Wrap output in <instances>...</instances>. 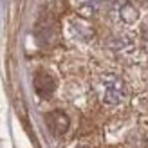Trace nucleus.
Masks as SVG:
<instances>
[{
	"label": "nucleus",
	"mask_w": 148,
	"mask_h": 148,
	"mask_svg": "<svg viewBox=\"0 0 148 148\" xmlns=\"http://www.w3.org/2000/svg\"><path fill=\"white\" fill-rule=\"evenodd\" d=\"M98 90H99V98L101 101L108 107H119L123 105L128 98V88L127 83L123 81L121 76L117 74H103L99 78V85H98Z\"/></svg>",
	"instance_id": "obj_1"
},
{
	"label": "nucleus",
	"mask_w": 148,
	"mask_h": 148,
	"mask_svg": "<svg viewBox=\"0 0 148 148\" xmlns=\"http://www.w3.org/2000/svg\"><path fill=\"white\" fill-rule=\"evenodd\" d=\"M112 16L119 25H134L139 20V9L132 0H116L112 5Z\"/></svg>",
	"instance_id": "obj_2"
},
{
	"label": "nucleus",
	"mask_w": 148,
	"mask_h": 148,
	"mask_svg": "<svg viewBox=\"0 0 148 148\" xmlns=\"http://www.w3.org/2000/svg\"><path fill=\"white\" fill-rule=\"evenodd\" d=\"M33 83H34V90H36V94H38L40 98H49V96H53L56 87H58L56 78L49 71H38L34 74Z\"/></svg>",
	"instance_id": "obj_3"
},
{
	"label": "nucleus",
	"mask_w": 148,
	"mask_h": 148,
	"mask_svg": "<svg viewBox=\"0 0 148 148\" xmlns=\"http://www.w3.org/2000/svg\"><path fill=\"white\" fill-rule=\"evenodd\" d=\"M45 123L49 130L53 132L54 136H63L65 132H67L69 128V117L65 112H62V110H54V112H49L45 116Z\"/></svg>",
	"instance_id": "obj_4"
},
{
	"label": "nucleus",
	"mask_w": 148,
	"mask_h": 148,
	"mask_svg": "<svg viewBox=\"0 0 148 148\" xmlns=\"http://www.w3.org/2000/svg\"><path fill=\"white\" fill-rule=\"evenodd\" d=\"M69 29H71V34L79 42H88L92 38V27L88 25L85 20H78V18L72 20Z\"/></svg>",
	"instance_id": "obj_5"
},
{
	"label": "nucleus",
	"mask_w": 148,
	"mask_h": 148,
	"mask_svg": "<svg viewBox=\"0 0 148 148\" xmlns=\"http://www.w3.org/2000/svg\"><path fill=\"white\" fill-rule=\"evenodd\" d=\"M76 5H81V7H85V5H94V4H99L101 0H72Z\"/></svg>",
	"instance_id": "obj_6"
},
{
	"label": "nucleus",
	"mask_w": 148,
	"mask_h": 148,
	"mask_svg": "<svg viewBox=\"0 0 148 148\" xmlns=\"http://www.w3.org/2000/svg\"><path fill=\"white\" fill-rule=\"evenodd\" d=\"M79 148H85V146H79Z\"/></svg>",
	"instance_id": "obj_7"
}]
</instances>
